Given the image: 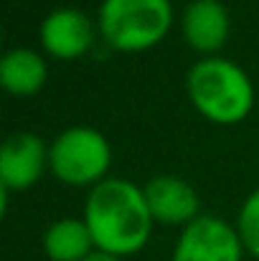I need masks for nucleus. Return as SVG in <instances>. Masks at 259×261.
Masks as SVG:
<instances>
[{
  "label": "nucleus",
  "instance_id": "1",
  "mask_svg": "<svg viewBox=\"0 0 259 261\" xmlns=\"http://www.w3.org/2000/svg\"><path fill=\"white\" fill-rule=\"evenodd\" d=\"M84 223L97 251L127 259L140 254L153 236V216L143 185L127 177H107L86 193Z\"/></svg>",
  "mask_w": 259,
  "mask_h": 261
},
{
  "label": "nucleus",
  "instance_id": "2",
  "mask_svg": "<svg viewBox=\"0 0 259 261\" xmlns=\"http://www.w3.org/2000/svg\"><path fill=\"white\" fill-rule=\"evenodd\" d=\"M185 94L193 109L214 124L244 122L257 101L249 74L226 56H203L185 74Z\"/></svg>",
  "mask_w": 259,
  "mask_h": 261
},
{
  "label": "nucleus",
  "instance_id": "3",
  "mask_svg": "<svg viewBox=\"0 0 259 261\" xmlns=\"http://www.w3.org/2000/svg\"><path fill=\"white\" fill-rule=\"evenodd\" d=\"M94 20L109 48L143 54L163 43L175 23V10L171 0H102Z\"/></svg>",
  "mask_w": 259,
  "mask_h": 261
},
{
  "label": "nucleus",
  "instance_id": "4",
  "mask_svg": "<svg viewBox=\"0 0 259 261\" xmlns=\"http://www.w3.org/2000/svg\"><path fill=\"white\" fill-rule=\"evenodd\" d=\"M109 168L112 145L89 124L66 127L49 142V173L69 188L91 190L109 177Z\"/></svg>",
  "mask_w": 259,
  "mask_h": 261
},
{
  "label": "nucleus",
  "instance_id": "5",
  "mask_svg": "<svg viewBox=\"0 0 259 261\" xmlns=\"http://www.w3.org/2000/svg\"><path fill=\"white\" fill-rule=\"evenodd\" d=\"M244 244L234 223L201 213L180 228L173 244L171 261H244Z\"/></svg>",
  "mask_w": 259,
  "mask_h": 261
},
{
  "label": "nucleus",
  "instance_id": "6",
  "mask_svg": "<svg viewBox=\"0 0 259 261\" xmlns=\"http://www.w3.org/2000/svg\"><path fill=\"white\" fill-rule=\"evenodd\" d=\"M97 36V20H91L84 10L72 5L54 8L38 25L41 51L56 61H77L86 56Z\"/></svg>",
  "mask_w": 259,
  "mask_h": 261
},
{
  "label": "nucleus",
  "instance_id": "7",
  "mask_svg": "<svg viewBox=\"0 0 259 261\" xmlns=\"http://www.w3.org/2000/svg\"><path fill=\"white\" fill-rule=\"evenodd\" d=\"M49 170V145L36 132H15L0 150V188L8 200L10 193L31 190Z\"/></svg>",
  "mask_w": 259,
  "mask_h": 261
},
{
  "label": "nucleus",
  "instance_id": "8",
  "mask_svg": "<svg viewBox=\"0 0 259 261\" xmlns=\"http://www.w3.org/2000/svg\"><path fill=\"white\" fill-rule=\"evenodd\" d=\"M143 190H145L150 216L160 226L185 228L201 216L198 190L178 175H155L143 185Z\"/></svg>",
  "mask_w": 259,
  "mask_h": 261
},
{
  "label": "nucleus",
  "instance_id": "9",
  "mask_svg": "<svg viewBox=\"0 0 259 261\" xmlns=\"http://www.w3.org/2000/svg\"><path fill=\"white\" fill-rule=\"evenodd\" d=\"M185 43L203 56H219L231 33V18L221 0H191L180 15Z\"/></svg>",
  "mask_w": 259,
  "mask_h": 261
},
{
  "label": "nucleus",
  "instance_id": "10",
  "mask_svg": "<svg viewBox=\"0 0 259 261\" xmlns=\"http://www.w3.org/2000/svg\"><path fill=\"white\" fill-rule=\"evenodd\" d=\"M46 79H49V64L43 51H36L31 46H15L3 54L0 84L10 96L18 99L33 96L46 87Z\"/></svg>",
  "mask_w": 259,
  "mask_h": 261
},
{
  "label": "nucleus",
  "instance_id": "11",
  "mask_svg": "<svg viewBox=\"0 0 259 261\" xmlns=\"http://www.w3.org/2000/svg\"><path fill=\"white\" fill-rule=\"evenodd\" d=\"M41 244L49 261H84L97 251L84 218H72V216L49 223Z\"/></svg>",
  "mask_w": 259,
  "mask_h": 261
},
{
  "label": "nucleus",
  "instance_id": "12",
  "mask_svg": "<svg viewBox=\"0 0 259 261\" xmlns=\"http://www.w3.org/2000/svg\"><path fill=\"white\" fill-rule=\"evenodd\" d=\"M237 231H239V239L244 244V251L249 256L259 259V188L252 190L242 208H239V216H237Z\"/></svg>",
  "mask_w": 259,
  "mask_h": 261
},
{
  "label": "nucleus",
  "instance_id": "13",
  "mask_svg": "<svg viewBox=\"0 0 259 261\" xmlns=\"http://www.w3.org/2000/svg\"><path fill=\"white\" fill-rule=\"evenodd\" d=\"M84 261H122V259H117V256H112V254H104V251H94V254L86 256Z\"/></svg>",
  "mask_w": 259,
  "mask_h": 261
}]
</instances>
